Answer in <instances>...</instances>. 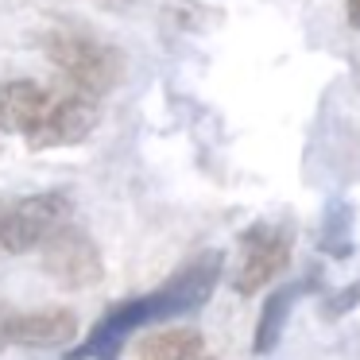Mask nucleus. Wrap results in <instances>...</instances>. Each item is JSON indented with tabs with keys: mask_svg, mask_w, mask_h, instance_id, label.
<instances>
[{
	"mask_svg": "<svg viewBox=\"0 0 360 360\" xmlns=\"http://www.w3.org/2000/svg\"><path fill=\"white\" fill-rule=\"evenodd\" d=\"M221 271H225V256L221 252H213V248L198 252L159 290L109 306L105 318L94 326V333L82 341V349L66 352V360H117L124 341L140 326H151V321H163V318H182V314H194L198 306L210 302Z\"/></svg>",
	"mask_w": 360,
	"mask_h": 360,
	"instance_id": "f257e3e1",
	"label": "nucleus"
},
{
	"mask_svg": "<svg viewBox=\"0 0 360 360\" xmlns=\"http://www.w3.org/2000/svg\"><path fill=\"white\" fill-rule=\"evenodd\" d=\"M97 120H101L97 101L78 89H47L27 78L0 86V128L20 136L35 151L89 140Z\"/></svg>",
	"mask_w": 360,
	"mask_h": 360,
	"instance_id": "f03ea898",
	"label": "nucleus"
},
{
	"mask_svg": "<svg viewBox=\"0 0 360 360\" xmlns=\"http://www.w3.org/2000/svg\"><path fill=\"white\" fill-rule=\"evenodd\" d=\"M43 51H47V58L66 74L70 89L94 97V101L109 94L120 82V74H124V58H120L109 43L94 39V35H86V32H66V27L63 32H51L47 39H43Z\"/></svg>",
	"mask_w": 360,
	"mask_h": 360,
	"instance_id": "7ed1b4c3",
	"label": "nucleus"
},
{
	"mask_svg": "<svg viewBox=\"0 0 360 360\" xmlns=\"http://www.w3.org/2000/svg\"><path fill=\"white\" fill-rule=\"evenodd\" d=\"M70 198L63 190H43L27 194L12 205H0V248L4 252H32L51 233L70 225Z\"/></svg>",
	"mask_w": 360,
	"mask_h": 360,
	"instance_id": "20e7f679",
	"label": "nucleus"
},
{
	"mask_svg": "<svg viewBox=\"0 0 360 360\" xmlns=\"http://www.w3.org/2000/svg\"><path fill=\"white\" fill-rule=\"evenodd\" d=\"M295 252V229L283 221H256L240 233V259H236L233 290L240 295H256L264 290L283 267L290 264Z\"/></svg>",
	"mask_w": 360,
	"mask_h": 360,
	"instance_id": "39448f33",
	"label": "nucleus"
},
{
	"mask_svg": "<svg viewBox=\"0 0 360 360\" xmlns=\"http://www.w3.org/2000/svg\"><path fill=\"white\" fill-rule=\"evenodd\" d=\"M43 271L66 290H89L101 283L105 267H101V252L89 240L86 229L63 225L58 233H51L43 240Z\"/></svg>",
	"mask_w": 360,
	"mask_h": 360,
	"instance_id": "423d86ee",
	"label": "nucleus"
},
{
	"mask_svg": "<svg viewBox=\"0 0 360 360\" xmlns=\"http://www.w3.org/2000/svg\"><path fill=\"white\" fill-rule=\"evenodd\" d=\"M78 337V318L63 306L0 318V349H63Z\"/></svg>",
	"mask_w": 360,
	"mask_h": 360,
	"instance_id": "0eeeda50",
	"label": "nucleus"
},
{
	"mask_svg": "<svg viewBox=\"0 0 360 360\" xmlns=\"http://www.w3.org/2000/svg\"><path fill=\"white\" fill-rule=\"evenodd\" d=\"M302 290H306V283H287V287L267 295L264 310H259V321H256V333H252V352L267 356V352L283 341L287 318H290V310H295V302L302 298Z\"/></svg>",
	"mask_w": 360,
	"mask_h": 360,
	"instance_id": "6e6552de",
	"label": "nucleus"
},
{
	"mask_svg": "<svg viewBox=\"0 0 360 360\" xmlns=\"http://www.w3.org/2000/svg\"><path fill=\"white\" fill-rule=\"evenodd\" d=\"M194 356H202V333L194 326H174L140 341L132 360H194Z\"/></svg>",
	"mask_w": 360,
	"mask_h": 360,
	"instance_id": "1a4fd4ad",
	"label": "nucleus"
},
{
	"mask_svg": "<svg viewBox=\"0 0 360 360\" xmlns=\"http://www.w3.org/2000/svg\"><path fill=\"white\" fill-rule=\"evenodd\" d=\"M352 205L345 198H333L326 205V217H321V240L318 248L329 252L333 259H349L352 256Z\"/></svg>",
	"mask_w": 360,
	"mask_h": 360,
	"instance_id": "9d476101",
	"label": "nucleus"
},
{
	"mask_svg": "<svg viewBox=\"0 0 360 360\" xmlns=\"http://www.w3.org/2000/svg\"><path fill=\"white\" fill-rule=\"evenodd\" d=\"M356 306H360V279L349 283V287H341V290H333V295L321 302V314L333 321V318H345L349 310H356Z\"/></svg>",
	"mask_w": 360,
	"mask_h": 360,
	"instance_id": "9b49d317",
	"label": "nucleus"
},
{
	"mask_svg": "<svg viewBox=\"0 0 360 360\" xmlns=\"http://www.w3.org/2000/svg\"><path fill=\"white\" fill-rule=\"evenodd\" d=\"M345 16H349L352 32H360V0H345Z\"/></svg>",
	"mask_w": 360,
	"mask_h": 360,
	"instance_id": "f8f14e48",
	"label": "nucleus"
},
{
	"mask_svg": "<svg viewBox=\"0 0 360 360\" xmlns=\"http://www.w3.org/2000/svg\"><path fill=\"white\" fill-rule=\"evenodd\" d=\"M194 360H213V356H194Z\"/></svg>",
	"mask_w": 360,
	"mask_h": 360,
	"instance_id": "ddd939ff",
	"label": "nucleus"
}]
</instances>
